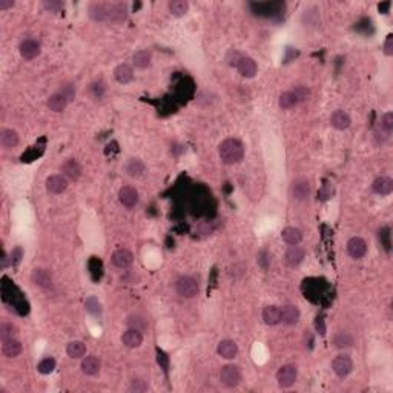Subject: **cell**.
Masks as SVG:
<instances>
[{
	"label": "cell",
	"mask_w": 393,
	"mask_h": 393,
	"mask_svg": "<svg viewBox=\"0 0 393 393\" xmlns=\"http://www.w3.org/2000/svg\"><path fill=\"white\" fill-rule=\"evenodd\" d=\"M220 158L224 164L240 163L244 157V146L238 138H226L218 148Z\"/></svg>",
	"instance_id": "obj_1"
},
{
	"label": "cell",
	"mask_w": 393,
	"mask_h": 393,
	"mask_svg": "<svg viewBox=\"0 0 393 393\" xmlns=\"http://www.w3.org/2000/svg\"><path fill=\"white\" fill-rule=\"evenodd\" d=\"M175 289H177V293L183 298H194L198 295V290H200L198 283H196V279L192 276L178 278L175 283Z\"/></svg>",
	"instance_id": "obj_2"
},
{
	"label": "cell",
	"mask_w": 393,
	"mask_h": 393,
	"mask_svg": "<svg viewBox=\"0 0 393 393\" xmlns=\"http://www.w3.org/2000/svg\"><path fill=\"white\" fill-rule=\"evenodd\" d=\"M241 370L238 366H234V364H228L224 366L220 372V381L226 386V387H236L238 384L241 383Z\"/></svg>",
	"instance_id": "obj_3"
},
{
	"label": "cell",
	"mask_w": 393,
	"mask_h": 393,
	"mask_svg": "<svg viewBox=\"0 0 393 393\" xmlns=\"http://www.w3.org/2000/svg\"><path fill=\"white\" fill-rule=\"evenodd\" d=\"M332 369L333 372L336 373V376H340V378H346L349 376L350 373H352L354 370V361L352 358H350L349 355H336L332 361Z\"/></svg>",
	"instance_id": "obj_4"
},
{
	"label": "cell",
	"mask_w": 393,
	"mask_h": 393,
	"mask_svg": "<svg viewBox=\"0 0 393 393\" xmlns=\"http://www.w3.org/2000/svg\"><path fill=\"white\" fill-rule=\"evenodd\" d=\"M297 376H298V370L295 366H292V364L279 367V370L276 372L278 386L283 389H289L295 384V381H297Z\"/></svg>",
	"instance_id": "obj_5"
},
{
	"label": "cell",
	"mask_w": 393,
	"mask_h": 393,
	"mask_svg": "<svg viewBox=\"0 0 393 393\" xmlns=\"http://www.w3.org/2000/svg\"><path fill=\"white\" fill-rule=\"evenodd\" d=\"M311 194V183L306 178H297L290 185V196L293 200H306Z\"/></svg>",
	"instance_id": "obj_6"
},
{
	"label": "cell",
	"mask_w": 393,
	"mask_h": 393,
	"mask_svg": "<svg viewBox=\"0 0 393 393\" xmlns=\"http://www.w3.org/2000/svg\"><path fill=\"white\" fill-rule=\"evenodd\" d=\"M347 252L352 258L359 260L367 254V243L364 241L361 236L350 238V240L347 241Z\"/></svg>",
	"instance_id": "obj_7"
},
{
	"label": "cell",
	"mask_w": 393,
	"mask_h": 393,
	"mask_svg": "<svg viewBox=\"0 0 393 393\" xmlns=\"http://www.w3.org/2000/svg\"><path fill=\"white\" fill-rule=\"evenodd\" d=\"M40 52H41V46L34 39H26L20 43V54H22V57L26 60H33V59L39 57Z\"/></svg>",
	"instance_id": "obj_8"
},
{
	"label": "cell",
	"mask_w": 393,
	"mask_h": 393,
	"mask_svg": "<svg viewBox=\"0 0 393 393\" xmlns=\"http://www.w3.org/2000/svg\"><path fill=\"white\" fill-rule=\"evenodd\" d=\"M236 69L243 77L252 79V77H255L258 66H257V62L252 57H240V60L236 62Z\"/></svg>",
	"instance_id": "obj_9"
},
{
	"label": "cell",
	"mask_w": 393,
	"mask_h": 393,
	"mask_svg": "<svg viewBox=\"0 0 393 393\" xmlns=\"http://www.w3.org/2000/svg\"><path fill=\"white\" fill-rule=\"evenodd\" d=\"M118 200L124 207H134L138 203V192L132 186H123L118 192Z\"/></svg>",
	"instance_id": "obj_10"
},
{
	"label": "cell",
	"mask_w": 393,
	"mask_h": 393,
	"mask_svg": "<svg viewBox=\"0 0 393 393\" xmlns=\"http://www.w3.org/2000/svg\"><path fill=\"white\" fill-rule=\"evenodd\" d=\"M121 343L129 347V349H135V347H140L143 343V333L142 330H137V329H128L123 335H121Z\"/></svg>",
	"instance_id": "obj_11"
},
{
	"label": "cell",
	"mask_w": 393,
	"mask_h": 393,
	"mask_svg": "<svg viewBox=\"0 0 393 393\" xmlns=\"http://www.w3.org/2000/svg\"><path fill=\"white\" fill-rule=\"evenodd\" d=\"M132 254L128 249H118L112 254V264L118 269H126L132 264Z\"/></svg>",
	"instance_id": "obj_12"
},
{
	"label": "cell",
	"mask_w": 393,
	"mask_h": 393,
	"mask_svg": "<svg viewBox=\"0 0 393 393\" xmlns=\"http://www.w3.org/2000/svg\"><path fill=\"white\" fill-rule=\"evenodd\" d=\"M109 9L111 6L102 2H95L89 6V17L95 22L109 20Z\"/></svg>",
	"instance_id": "obj_13"
},
{
	"label": "cell",
	"mask_w": 393,
	"mask_h": 393,
	"mask_svg": "<svg viewBox=\"0 0 393 393\" xmlns=\"http://www.w3.org/2000/svg\"><path fill=\"white\" fill-rule=\"evenodd\" d=\"M300 309L293 304H287V306H283L281 309V321L287 326H295L297 322L300 321Z\"/></svg>",
	"instance_id": "obj_14"
},
{
	"label": "cell",
	"mask_w": 393,
	"mask_h": 393,
	"mask_svg": "<svg viewBox=\"0 0 393 393\" xmlns=\"http://www.w3.org/2000/svg\"><path fill=\"white\" fill-rule=\"evenodd\" d=\"M217 352L224 359H234L238 355V346L232 340H223L217 347Z\"/></svg>",
	"instance_id": "obj_15"
},
{
	"label": "cell",
	"mask_w": 393,
	"mask_h": 393,
	"mask_svg": "<svg viewBox=\"0 0 393 393\" xmlns=\"http://www.w3.org/2000/svg\"><path fill=\"white\" fill-rule=\"evenodd\" d=\"M19 134L14 131V129H9V128H3L0 131V145L5 149H12L19 145Z\"/></svg>",
	"instance_id": "obj_16"
},
{
	"label": "cell",
	"mask_w": 393,
	"mask_h": 393,
	"mask_svg": "<svg viewBox=\"0 0 393 393\" xmlns=\"http://www.w3.org/2000/svg\"><path fill=\"white\" fill-rule=\"evenodd\" d=\"M68 188V180L65 175H51L46 180V189L51 194H62Z\"/></svg>",
	"instance_id": "obj_17"
},
{
	"label": "cell",
	"mask_w": 393,
	"mask_h": 393,
	"mask_svg": "<svg viewBox=\"0 0 393 393\" xmlns=\"http://www.w3.org/2000/svg\"><path fill=\"white\" fill-rule=\"evenodd\" d=\"M304 249H301L300 246H290L284 255V261L290 268H297V266L304 260Z\"/></svg>",
	"instance_id": "obj_18"
},
{
	"label": "cell",
	"mask_w": 393,
	"mask_h": 393,
	"mask_svg": "<svg viewBox=\"0 0 393 393\" xmlns=\"http://www.w3.org/2000/svg\"><path fill=\"white\" fill-rule=\"evenodd\" d=\"M330 123H332V126H333L335 129L344 131V129H347L349 126H350L352 120H350V117H349L347 112L338 109V111H335L333 114L330 116Z\"/></svg>",
	"instance_id": "obj_19"
},
{
	"label": "cell",
	"mask_w": 393,
	"mask_h": 393,
	"mask_svg": "<svg viewBox=\"0 0 393 393\" xmlns=\"http://www.w3.org/2000/svg\"><path fill=\"white\" fill-rule=\"evenodd\" d=\"M62 171H63V174H65L66 178L73 180V181H77V180L81 177V166H80V163H79L77 160H74V158L65 161L63 166H62Z\"/></svg>",
	"instance_id": "obj_20"
},
{
	"label": "cell",
	"mask_w": 393,
	"mask_h": 393,
	"mask_svg": "<svg viewBox=\"0 0 393 393\" xmlns=\"http://www.w3.org/2000/svg\"><path fill=\"white\" fill-rule=\"evenodd\" d=\"M263 319L268 326H276L281 322V309L276 306H268L263 311Z\"/></svg>",
	"instance_id": "obj_21"
},
{
	"label": "cell",
	"mask_w": 393,
	"mask_h": 393,
	"mask_svg": "<svg viewBox=\"0 0 393 393\" xmlns=\"http://www.w3.org/2000/svg\"><path fill=\"white\" fill-rule=\"evenodd\" d=\"M372 189H373L376 194H380V195H389V194H392V191H393V180H392L390 177H387V175L378 177V178L373 181Z\"/></svg>",
	"instance_id": "obj_22"
},
{
	"label": "cell",
	"mask_w": 393,
	"mask_h": 393,
	"mask_svg": "<svg viewBox=\"0 0 393 393\" xmlns=\"http://www.w3.org/2000/svg\"><path fill=\"white\" fill-rule=\"evenodd\" d=\"M114 77L118 83H121V85H128V83L134 79V71H132L131 65H128V63L118 65L114 71Z\"/></svg>",
	"instance_id": "obj_23"
},
{
	"label": "cell",
	"mask_w": 393,
	"mask_h": 393,
	"mask_svg": "<svg viewBox=\"0 0 393 393\" xmlns=\"http://www.w3.org/2000/svg\"><path fill=\"white\" fill-rule=\"evenodd\" d=\"M81 372L85 375H89V376L97 375L98 372H100V359L94 355L85 356L81 361Z\"/></svg>",
	"instance_id": "obj_24"
},
{
	"label": "cell",
	"mask_w": 393,
	"mask_h": 393,
	"mask_svg": "<svg viewBox=\"0 0 393 393\" xmlns=\"http://www.w3.org/2000/svg\"><path fill=\"white\" fill-rule=\"evenodd\" d=\"M2 352L5 356L8 358H16L22 354V344L19 340L16 338H9V340H5L2 341Z\"/></svg>",
	"instance_id": "obj_25"
},
{
	"label": "cell",
	"mask_w": 393,
	"mask_h": 393,
	"mask_svg": "<svg viewBox=\"0 0 393 393\" xmlns=\"http://www.w3.org/2000/svg\"><path fill=\"white\" fill-rule=\"evenodd\" d=\"M281 238L289 246H298L303 241V232L297 228H286L281 232Z\"/></svg>",
	"instance_id": "obj_26"
},
{
	"label": "cell",
	"mask_w": 393,
	"mask_h": 393,
	"mask_svg": "<svg viewBox=\"0 0 393 393\" xmlns=\"http://www.w3.org/2000/svg\"><path fill=\"white\" fill-rule=\"evenodd\" d=\"M68 105V98L62 94V92H55L49 97V100H48V108L54 112H62L65 111Z\"/></svg>",
	"instance_id": "obj_27"
},
{
	"label": "cell",
	"mask_w": 393,
	"mask_h": 393,
	"mask_svg": "<svg viewBox=\"0 0 393 393\" xmlns=\"http://www.w3.org/2000/svg\"><path fill=\"white\" fill-rule=\"evenodd\" d=\"M34 284L40 286V287H45L48 289L52 283V278H51V274L45 269H36L31 275Z\"/></svg>",
	"instance_id": "obj_28"
},
{
	"label": "cell",
	"mask_w": 393,
	"mask_h": 393,
	"mask_svg": "<svg viewBox=\"0 0 393 393\" xmlns=\"http://www.w3.org/2000/svg\"><path fill=\"white\" fill-rule=\"evenodd\" d=\"M126 12H128V6L124 3H116V5H111V9H109V20L114 22V23H121L126 17Z\"/></svg>",
	"instance_id": "obj_29"
},
{
	"label": "cell",
	"mask_w": 393,
	"mask_h": 393,
	"mask_svg": "<svg viewBox=\"0 0 393 393\" xmlns=\"http://www.w3.org/2000/svg\"><path fill=\"white\" fill-rule=\"evenodd\" d=\"M66 354L74 359L81 358V356L86 355V346L81 341H71L66 347Z\"/></svg>",
	"instance_id": "obj_30"
},
{
	"label": "cell",
	"mask_w": 393,
	"mask_h": 393,
	"mask_svg": "<svg viewBox=\"0 0 393 393\" xmlns=\"http://www.w3.org/2000/svg\"><path fill=\"white\" fill-rule=\"evenodd\" d=\"M333 344L338 349H349L354 346V336L349 332H338L333 336Z\"/></svg>",
	"instance_id": "obj_31"
},
{
	"label": "cell",
	"mask_w": 393,
	"mask_h": 393,
	"mask_svg": "<svg viewBox=\"0 0 393 393\" xmlns=\"http://www.w3.org/2000/svg\"><path fill=\"white\" fill-rule=\"evenodd\" d=\"M145 163L142 160H138V158H131L128 161V164H126V172H128L131 177H140V175H143L145 172Z\"/></svg>",
	"instance_id": "obj_32"
},
{
	"label": "cell",
	"mask_w": 393,
	"mask_h": 393,
	"mask_svg": "<svg viewBox=\"0 0 393 393\" xmlns=\"http://www.w3.org/2000/svg\"><path fill=\"white\" fill-rule=\"evenodd\" d=\"M134 65L140 69H145L151 65V60H152V54L149 51H138L134 54Z\"/></svg>",
	"instance_id": "obj_33"
},
{
	"label": "cell",
	"mask_w": 393,
	"mask_h": 393,
	"mask_svg": "<svg viewBox=\"0 0 393 393\" xmlns=\"http://www.w3.org/2000/svg\"><path fill=\"white\" fill-rule=\"evenodd\" d=\"M188 9H189V3L186 0H172V2H169V11L177 17L185 16Z\"/></svg>",
	"instance_id": "obj_34"
},
{
	"label": "cell",
	"mask_w": 393,
	"mask_h": 393,
	"mask_svg": "<svg viewBox=\"0 0 393 393\" xmlns=\"http://www.w3.org/2000/svg\"><path fill=\"white\" fill-rule=\"evenodd\" d=\"M278 103H279V108L290 109L295 105H298V100H297V97H295V94L292 91H289V92H283L281 95H279Z\"/></svg>",
	"instance_id": "obj_35"
},
{
	"label": "cell",
	"mask_w": 393,
	"mask_h": 393,
	"mask_svg": "<svg viewBox=\"0 0 393 393\" xmlns=\"http://www.w3.org/2000/svg\"><path fill=\"white\" fill-rule=\"evenodd\" d=\"M393 129V114L392 112H386V114L381 116V120H380V129L378 131H381L384 135H390Z\"/></svg>",
	"instance_id": "obj_36"
},
{
	"label": "cell",
	"mask_w": 393,
	"mask_h": 393,
	"mask_svg": "<svg viewBox=\"0 0 393 393\" xmlns=\"http://www.w3.org/2000/svg\"><path fill=\"white\" fill-rule=\"evenodd\" d=\"M55 369V359L54 358H43L37 364V370L41 375H49Z\"/></svg>",
	"instance_id": "obj_37"
},
{
	"label": "cell",
	"mask_w": 393,
	"mask_h": 393,
	"mask_svg": "<svg viewBox=\"0 0 393 393\" xmlns=\"http://www.w3.org/2000/svg\"><path fill=\"white\" fill-rule=\"evenodd\" d=\"M85 307H86V311L91 314V315H94V316H98L102 314V304H100V301H98L95 297H89V298H86V301H85Z\"/></svg>",
	"instance_id": "obj_38"
},
{
	"label": "cell",
	"mask_w": 393,
	"mask_h": 393,
	"mask_svg": "<svg viewBox=\"0 0 393 393\" xmlns=\"http://www.w3.org/2000/svg\"><path fill=\"white\" fill-rule=\"evenodd\" d=\"M16 332H17L16 326H12L11 322H2V324H0V338H2V341L14 338Z\"/></svg>",
	"instance_id": "obj_39"
},
{
	"label": "cell",
	"mask_w": 393,
	"mask_h": 393,
	"mask_svg": "<svg viewBox=\"0 0 393 393\" xmlns=\"http://www.w3.org/2000/svg\"><path fill=\"white\" fill-rule=\"evenodd\" d=\"M89 95L94 98V100H102L105 97V85L102 81H94L91 83L89 86Z\"/></svg>",
	"instance_id": "obj_40"
},
{
	"label": "cell",
	"mask_w": 393,
	"mask_h": 393,
	"mask_svg": "<svg viewBox=\"0 0 393 393\" xmlns=\"http://www.w3.org/2000/svg\"><path fill=\"white\" fill-rule=\"evenodd\" d=\"M128 326L129 329H137V330H145L148 327V322L143 316H140V315H132L128 318Z\"/></svg>",
	"instance_id": "obj_41"
},
{
	"label": "cell",
	"mask_w": 393,
	"mask_h": 393,
	"mask_svg": "<svg viewBox=\"0 0 393 393\" xmlns=\"http://www.w3.org/2000/svg\"><path fill=\"white\" fill-rule=\"evenodd\" d=\"M378 238H380V243H381V246L387 250V252H390V228L389 226H386V228H383L381 231H380V234H378Z\"/></svg>",
	"instance_id": "obj_42"
},
{
	"label": "cell",
	"mask_w": 393,
	"mask_h": 393,
	"mask_svg": "<svg viewBox=\"0 0 393 393\" xmlns=\"http://www.w3.org/2000/svg\"><path fill=\"white\" fill-rule=\"evenodd\" d=\"M43 6L49 12H60L63 9L65 3L60 2V0H46V2H43Z\"/></svg>",
	"instance_id": "obj_43"
},
{
	"label": "cell",
	"mask_w": 393,
	"mask_h": 393,
	"mask_svg": "<svg viewBox=\"0 0 393 393\" xmlns=\"http://www.w3.org/2000/svg\"><path fill=\"white\" fill-rule=\"evenodd\" d=\"M292 92L295 94V97H297L298 103H301V102L307 100L309 95H311V91H309L307 88H304V86H297V88H295Z\"/></svg>",
	"instance_id": "obj_44"
},
{
	"label": "cell",
	"mask_w": 393,
	"mask_h": 393,
	"mask_svg": "<svg viewBox=\"0 0 393 393\" xmlns=\"http://www.w3.org/2000/svg\"><path fill=\"white\" fill-rule=\"evenodd\" d=\"M332 195H333V188H332V185H329V183H326L324 186H322V188L319 189V192H318L319 200H322V201L329 200Z\"/></svg>",
	"instance_id": "obj_45"
},
{
	"label": "cell",
	"mask_w": 393,
	"mask_h": 393,
	"mask_svg": "<svg viewBox=\"0 0 393 393\" xmlns=\"http://www.w3.org/2000/svg\"><path fill=\"white\" fill-rule=\"evenodd\" d=\"M60 92L68 98V102L74 100V97H76V88H74V85H65V86L60 89Z\"/></svg>",
	"instance_id": "obj_46"
},
{
	"label": "cell",
	"mask_w": 393,
	"mask_h": 393,
	"mask_svg": "<svg viewBox=\"0 0 393 393\" xmlns=\"http://www.w3.org/2000/svg\"><path fill=\"white\" fill-rule=\"evenodd\" d=\"M129 390L131 392H145V390H148V384L142 380H134L129 386Z\"/></svg>",
	"instance_id": "obj_47"
},
{
	"label": "cell",
	"mask_w": 393,
	"mask_h": 393,
	"mask_svg": "<svg viewBox=\"0 0 393 393\" xmlns=\"http://www.w3.org/2000/svg\"><path fill=\"white\" fill-rule=\"evenodd\" d=\"M258 261H260L263 269H268L269 268V263H271V255L266 250H263V252H260V255H258Z\"/></svg>",
	"instance_id": "obj_48"
},
{
	"label": "cell",
	"mask_w": 393,
	"mask_h": 393,
	"mask_svg": "<svg viewBox=\"0 0 393 393\" xmlns=\"http://www.w3.org/2000/svg\"><path fill=\"white\" fill-rule=\"evenodd\" d=\"M384 52L387 55H393V36L392 34H389L384 41Z\"/></svg>",
	"instance_id": "obj_49"
},
{
	"label": "cell",
	"mask_w": 393,
	"mask_h": 393,
	"mask_svg": "<svg viewBox=\"0 0 393 393\" xmlns=\"http://www.w3.org/2000/svg\"><path fill=\"white\" fill-rule=\"evenodd\" d=\"M157 361L164 367V370H167V355L161 352V350H157Z\"/></svg>",
	"instance_id": "obj_50"
},
{
	"label": "cell",
	"mask_w": 393,
	"mask_h": 393,
	"mask_svg": "<svg viewBox=\"0 0 393 393\" xmlns=\"http://www.w3.org/2000/svg\"><path fill=\"white\" fill-rule=\"evenodd\" d=\"M14 6V0H0V11H6Z\"/></svg>",
	"instance_id": "obj_51"
},
{
	"label": "cell",
	"mask_w": 393,
	"mask_h": 393,
	"mask_svg": "<svg viewBox=\"0 0 393 393\" xmlns=\"http://www.w3.org/2000/svg\"><path fill=\"white\" fill-rule=\"evenodd\" d=\"M315 326H316V330L321 333V335H324L326 333V327H324V322H322V318H316V322H315Z\"/></svg>",
	"instance_id": "obj_52"
},
{
	"label": "cell",
	"mask_w": 393,
	"mask_h": 393,
	"mask_svg": "<svg viewBox=\"0 0 393 393\" xmlns=\"http://www.w3.org/2000/svg\"><path fill=\"white\" fill-rule=\"evenodd\" d=\"M20 257H22V249L20 247H16V249H14V252H12V258H14L12 263L17 264L20 261Z\"/></svg>",
	"instance_id": "obj_53"
},
{
	"label": "cell",
	"mask_w": 393,
	"mask_h": 393,
	"mask_svg": "<svg viewBox=\"0 0 393 393\" xmlns=\"http://www.w3.org/2000/svg\"><path fill=\"white\" fill-rule=\"evenodd\" d=\"M390 6H392V3H390V2H386V3H380V5H378V8H380V11H381L383 14H387Z\"/></svg>",
	"instance_id": "obj_54"
}]
</instances>
